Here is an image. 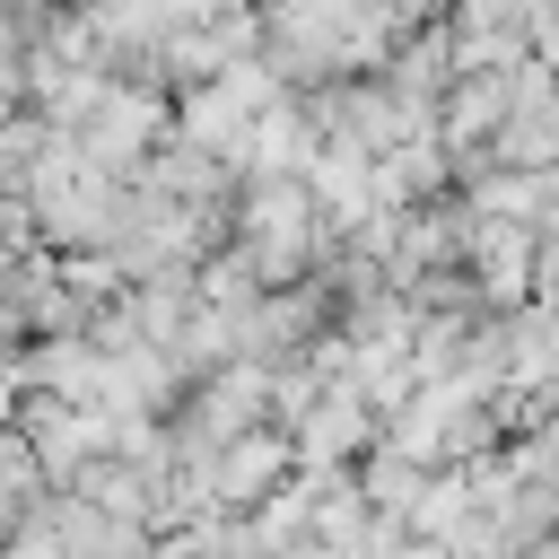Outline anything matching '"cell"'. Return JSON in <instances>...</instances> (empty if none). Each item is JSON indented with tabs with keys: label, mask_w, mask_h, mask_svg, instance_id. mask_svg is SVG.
Masks as SVG:
<instances>
[{
	"label": "cell",
	"mask_w": 559,
	"mask_h": 559,
	"mask_svg": "<svg viewBox=\"0 0 559 559\" xmlns=\"http://www.w3.org/2000/svg\"><path fill=\"white\" fill-rule=\"evenodd\" d=\"M559 157V105H507L489 131V166H550Z\"/></svg>",
	"instance_id": "6da1fadb"
}]
</instances>
